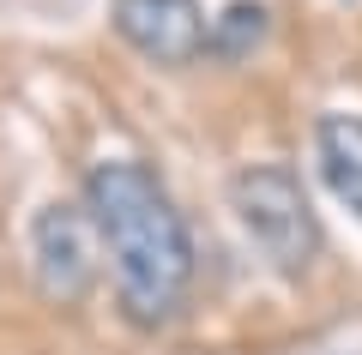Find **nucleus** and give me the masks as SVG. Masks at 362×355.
Returning <instances> with one entry per match:
<instances>
[{
	"label": "nucleus",
	"instance_id": "nucleus-3",
	"mask_svg": "<svg viewBox=\"0 0 362 355\" xmlns=\"http://www.w3.org/2000/svg\"><path fill=\"white\" fill-rule=\"evenodd\" d=\"M97 265H103V235H97V217L90 205H42L30 217V277L49 301L73 307L90 295L97 283Z\"/></svg>",
	"mask_w": 362,
	"mask_h": 355
},
{
	"label": "nucleus",
	"instance_id": "nucleus-5",
	"mask_svg": "<svg viewBox=\"0 0 362 355\" xmlns=\"http://www.w3.org/2000/svg\"><path fill=\"white\" fill-rule=\"evenodd\" d=\"M199 18H206V54L223 66L259 54L272 42V30H278V6L272 0H206Z\"/></svg>",
	"mask_w": 362,
	"mask_h": 355
},
{
	"label": "nucleus",
	"instance_id": "nucleus-4",
	"mask_svg": "<svg viewBox=\"0 0 362 355\" xmlns=\"http://www.w3.org/2000/svg\"><path fill=\"white\" fill-rule=\"evenodd\" d=\"M115 30L151 66H187L206 54L199 0H115Z\"/></svg>",
	"mask_w": 362,
	"mask_h": 355
},
{
	"label": "nucleus",
	"instance_id": "nucleus-6",
	"mask_svg": "<svg viewBox=\"0 0 362 355\" xmlns=\"http://www.w3.org/2000/svg\"><path fill=\"white\" fill-rule=\"evenodd\" d=\"M314 157H320V175L332 187V199L362 223V114H338V109L320 114Z\"/></svg>",
	"mask_w": 362,
	"mask_h": 355
},
{
	"label": "nucleus",
	"instance_id": "nucleus-2",
	"mask_svg": "<svg viewBox=\"0 0 362 355\" xmlns=\"http://www.w3.org/2000/svg\"><path fill=\"white\" fill-rule=\"evenodd\" d=\"M230 211L247 229V241L272 259V271L302 277L314 265V247H320V223H314V205L302 193L296 169L284 163H247L230 175Z\"/></svg>",
	"mask_w": 362,
	"mask_h": 355
},
{
	"label": "nucleus",
	"instance_id": "nucleus-1",
	"mask_svg": "<svg viewBox=\"0 0 362 355\" xmlns=\"http://www.w3.org/2000/svg\"><path fill=\"white\" fill-rule=\"evenodd\" d=\"M85 205L103 235V259L115 271V289L139 325H157L181 307L194 283V241L175 199L157 187L145 163H97L85 181Z\"/></svg>",
	"mask_w": 362,
	"mask_h": 355
}]
</instances>
